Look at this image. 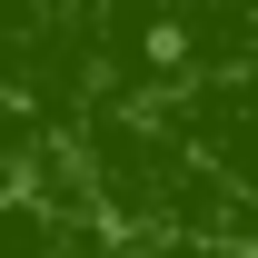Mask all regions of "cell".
Returning a JSON list of instances; mask_svg holds the SVG:
<instances>
[{"label": "cell", "mask_w": 258, "mask_h": 258, "mask_svg": "<svg viewBox=\"0 0 258 258\" xmlns=\"http://www.w3.org/2000/svg\"><path fill=\"white\" fill-rule=\"evenodd\" d=\"M238 109H258V90H238ZM228 159H248V179H258V149H228Z\"/></svg>", "instance_id": "obj_1"}]
</instances>
